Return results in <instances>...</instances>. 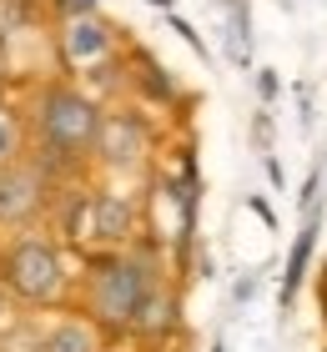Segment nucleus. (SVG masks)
<instances>
[{
  "mask_svg": "<svg viewBox=\"0 0 327 352\" xmlns=\"http://www.w3.org/2000/svg\"><path fill=\"white\" fill-rule=\"evenodd\" d=\"M161 277H167V262H161V247L146 232L131 247H96L86 252V267H81L76 312H86L106 332V342H126V327L136 317L141 297Z\"/></svg>",
  "mask_w": 327,
  "mask_h": 352,
  "instance_id": "nucleus-1",
  "label": "nucleus"
},
{
  "mask_svg": "<svg viewBox=\"0 0 327 352\" xmlns=\"http://www.w3.org/2000/svg\"><path fill=\"white\" fill-rule=\"evenodd\" d=\"M101 101L91 91H81L76 81H45L30 101V131H36V162L51 182H76L91 166L96 146V126H101Z\"/></svg>",
  "mask_w": 327,
  "mask_h": 352,
  "instance_id": "nucleus-2",
  "label": "nucleus"
},
{
  "mask_svg": "<svg viewBox=\"0 0 327 352\" xmlns=\"http://www.w3.org/2000/svg\"><path fill=\"white\" fill-rule=\"evenodd\" d=\"M0 292L21 307H61L71 292V272H65L61 242L41 232H15L0 247Z\"/></svg>",
  "mask_w": 327,
  "mask_h": 352,
  "instance_id": "nucleus-3",
  "label": "nucleus"
},
{
  "mask_svg": "<svg viewBox=\"0 0 327 352\" xmlns=\"http://www.w3.org/2000/svg\"><path fill=\"white\" fill-rule=\"evenodd\" d=\"M56 182L30 156L0 162V232H30L36 221L51 217Z\"/></svg>",
  "mask_w": 327,
  "mask_h": 352,
  "instance_id": "nucleus-4",
  "label": "nucleus"
},
{
  "mask_svg": "<svg viewBox=\"0 0 327 352\" xmlns=\"http://www.w3.org/2000/svg\"><path fill=\"white\" fill-rule=\"evenodd\" d=\"M151 121L141 116V111H101V126H96V146H91V166L101 171H141L146 162H151Z\"/></svg>",
  "mask_w": 327,
  "mask_h": 352,
  "instance_id": "nucleus-5",
  "label": "nucleus"
},
{
  "mask_svg": "<svg viewBox=\"0 0 327 352\" xmlns=\"http://www.w3.org/2000/svg\"><path fill=\"white\" fill-rule=\"evenodd\" d=\"M56 56L65 71H96L121 56V25H111L101 10L56 21Z\"/></svg>",
  "mask_w": 327,
  "mask_h": 352,
  "instance_id": "nucleus-6",
  "label": "nucleus"
},
{
  "mask_svg": "<svg viewBox=\"0 0 327 352\" xmlns=\"http://www.w3.org/2000/svg\"><path fill=\"white\" fill-rule=\"evenodd\" d=\"M176 332H182V292H176L171 277H161L151 292L141 297V307H136V317H131V327H126V342L167 347Z\"/></svg>",
  "mask_w": 327,
  "mask_h": 352,
  "instance_id": "nucleus-7",
  "label": "nucleus"
},
{
  "mask_svg": "<svg viewBox=\"0 0 327 352\" xmlns=\"http://www.w3.org/2000/svg\"><path fill=\"white\" fill-rule=\"evenodd\" d=\"M121 81L146 106H176L182 101V81H176L146 45H121Z\"/></svg>",
  "mask_w": 327,
  "mask_h": 352,
  "instance_id": "nucleus-8",
  "label": "nucleus"
},
{
  "mask_svg": "<svg viewBox=\"0 0 327 352\" xmlns=\"http://www.w3.org/2000/svg\"><path fill=\"white\" fill-rule=\"evenodd\" d=\"M91 206H96V247H131L141 236V201L136 197H126L116 186H96Z\"/></svg>",
  "mask_w": 327,
  "mask_h": 352,
  "instance_id": "nucleus-9",
  "label": "nucleus"
},
{
  "mask_svg": "<svg viewBox=\"0 0 327 352\" xmlns=\"http://www.w3.org/2000/svg\"><path fill=\"white\" fill-rule=\"evenodd\" d=\"M317 232H322V201L302 212V227H297V236H292V247H287V262H282V292H277V307H282V317L297 307V297H302L307 267H313V252H317Z\"/></svg>",
  "mask_w": 327,
  "mask_h": 352,
  "instance_id": "nucleus-10",
  "label": "nucleus"
},
{
  "mask_svg": "<svg viewBox=\"0 0 327 352\" xmlns=\"http://www.w3.org/2000/svg\"><path fill=\"white\" fill-rule=\"evenodd\" d=\"M45 352H106V332L86 312H61L45 322Z\"/></svg>",
  "mask_w": 327,
  "mask_h": 352,
  "instance_id": "nucleus-11",
  "label": "nucleus"
},
{
  "mask_svg": "<svg viewBox=\"0 0 327 352\" xmlns=\"http://www.w3.org/2000/svg\"><path fill=\"white\" fill-rule=\"evenodd\" d=\"M41 10H45L41 0H0V51H6L15 36H25Z\"/></svg>",
  "mask_w": 327,
  "mask_h": 352,
  "instance_id": "nucleus-12",
  "label": "nucleus"
},
{
  "mask_svg": "<svg viewBox=\"0 0 327 352\" xmlns=\"http://www.w3.org/2000/svg\"><path fill=\"white\" fill-rule=\"evenodd\" d=\"M0 352H45V327L36 317H10L0 327Z\"/></svg>",
  "mask_w": 327,
  "mask_h": 352,
  "instance_id": "nucleus-13",
  "label": "nucleus"
},
{
  "mask_svg": "<svg viewBox=\"0 0 327 352\" xmlns=\"http://www.w3.org/2000/svg\"><path fill=\"white\" fill-rule=\"evenodd\" d=\"M161 15H167V25H171L176 36H182V41L191 45V56H196V60H211V51H207V41H202V30H196V25L187 21V15H176V10H161Z\"/></svg>",
  "mask_w": 327,
  "mask_h": 352,
  "instance_id": "nucleus-14",
  "label": "nucleus"
},
{
  "mask_svg": "<svg viewBox=\"0 0 327 352\" xmlns=\"http://www.w3.org/2000/svg\"><path fill=\"white\" fill-rule=\"evenodd\" d=\"M252 86H257V101L272 111V101L282 96V76H277L272 66H252Z\"/></svg>",
  "mask_w": 327,
  "mask_h": 352,
  "instance_id": "nucleus-15",
  "label": "nucleus"
},
{
  "mask_svg": "<svg viewBox=\"0 0 327 352\" xmlns=\"http://www.w3.org/2000/svg\"><path fill=\"white\" fill-rule=\"evenodd\" d=\"M101 6L106 0H45V15H51V21H71V15H91Z\"/></svg>",
  "mask_w": 327,
  "mask_h": 352,
  "instance_id": "nucleus-16",
  "label": "nucleus"
},
{
  "mask_svg": "<svg viewBox=\"0 0 327 352\" xmlns=\"http://www.w3.org/2000/svg\"><path fill=\"white\" fill-rule=\"evenodd\" d=\"M272 136H277V131H272V111H267V106L252 111V151H257V156L272 151Z\"/></svg>",
  "mask_w": 327,
  "mask_h": 352,
  "instance_id": "nucleus-17",
  "label": "nucleus"
},
{
  "mask_svg": "<svg viewBox=\"0 0 327 352\" xmlns=\"http://www.w3.org/2000/svg\"><path fill=\"white\" fill-rule=\"evenodd\" d=\"M10 156H21V136H15V121L0 111V162H10Z\"/></svg>",
  "mask_w": 327,
  "mask_h": 352,
  "instance_id": "nucleus-18",
  "label": "nucleus"
},
{
  "mask_svg": "<svg viewBox=\"0 0 327 352\" xmlns=\"http://www.w3.org/2000/svg\"><path fill=\"white\" fill-rule=\"evenodd\" d=\"M297 121H302V131H313L317 126V111H313V91L297 86Z\"/></svg>",
  "mask_w": 327,
  "mask_h": 352,
  "instance_id": "nucleus-19",
  "label": "nucleus"
},
{
  "mask_svg": "<svg viewBox=\"0 0 327 352\" xmlns=\"http://www.w3.org/2000/svg\"><path fill=\"white\" fill-rule=\"evenodd\" d=\"M252 292H257V277H237L232 282V307H247Z\"/></svg>",
  "mask_w": 327,
  "mask_h": 352,
  "instance_id": "nucleus-20",
  "label": "nucleus"
},
{
  "mask_svg": "<svg viewBox=\"0 0 327 352\" xmlns=\"http://www.w3.org/2000/svg\"><path fill=\"white\" fill-rule=\"evenodd\" d=\"M262 171H267V182H272L277 191H282V186H287V171H282V162H277V156H272V151H267V156H262Z\"/></svg>",
  "mask_w": 327,
  "mask_h": 352,
  "instance_id": "nucleus-21",
  "label": "nucleus"
},
{
  "mask_svg": "<svg viewBox=\"0 0 327 352\" xmlns=\"http://www.w3.org/2000/svg\"><path fill=\"white\" fill-rule=\"evenodd\" d=\"M247 206H252V212L262 217V227H267V232H277V212H272V206L262 201V197H247Z\"/></svg>",
  "mask_w": 327,
  "mask_h": 352,
  "instance_id": "nucleus-22",
  "label": "nucleus"
},
{
  "mask_svg": "<svg viewBox=\"0 0 327 352\" xmlns=\"http://www.w3.org/2000/svg\"><path fill=\"white\" fill-rule=\"evenodd\" d=\"M317 297H322V307H327V267H322V277H317Z\"/></svg>",
  "mask_w": 327,
  "mask_h": 352,
  "instance_id": "nucleus-23",
  "label": "nucleus"
},
{
  "mask_svg": "<svg viewBox=\"0 0 327 352\" xmlns=\"http://www.w3.org/2000/svg\"><path fill=\"white\" fill-rule=\"evenodd\" d=\"M146 6H156V10H176V0H146Z\"/></svg>",
  "mask_w": 327,
  "mask_h": 352,
  "instance_id": "nucleus-24",
  "label": "nucleus"
},
{
  "mask_svg": "<svg viewBox=\"0 0 327 352\" xmlns=\"http://www.w3.org/2000/svg\"><path fill=\"white\" fill-rule=\"evenodd\" d=\"M211 352H226V342H222V338H217V342H211Z\"/></svg>",
  "mask_w": 327,
  "mask_h": 352,
  "instance_id": "nucleus-25",
  "label": "nucleus"
},
{
  "mask_svg": "<svg viewBox=\"0 0 327 352\" xmlns=\"http://www.w3.org/2000/svg\"><path fill=\"white\" fill-rule=\"evenodd\" d=\"M277 6H282V10H292V0H277Z\"/></svg>",
  "mask_w": 327,
  "mask_h": 352,
  "instance_id": "nucleus-26",
  "label": "nucleus"
},
{
  "mask_svg": "<svg viewBox=\"0 0 327 352\" xmlns=\"http://www.w3.org/2000/svg\"><path fill=\"white\" fill-rule=\"evenodd\" d=\"M106 352H121V347H116V342H106Z\"/></svg>",
  "mask_w": 327,
  "mask_h": 352,
  "instance_id": "nucleus-27",
  "label": "nucleus"
},
{
  "mask_svg": "<svg viewBox=\"0 0 327 352\" xmlns=\"http://www.w3.org/2000/svg\"><path fill=\"white\" fill-rule=\"evenodd\" d=\"M0 81H6V60H0Z\"/></svg>",
  "mask_w": 327,
  "mask_h": 352,
  "instance_id": "nucleus-28",
  "label": "nucleus"
},
{
  "mask_svg": "<svg viewBox=\"0 0 327 352\" xmlns=\"http://www.w3.org/2000/svg\"><path fill=\"white\" fill-rule=\"evenodd\" d=\"M41 6H45V0H41Z\"/></svg>",
  "mask_w": 327,
  "mask_h": 352,
  "instance_id": "nucleus-29",
  "label": "nucleus"
}]
</instances>
